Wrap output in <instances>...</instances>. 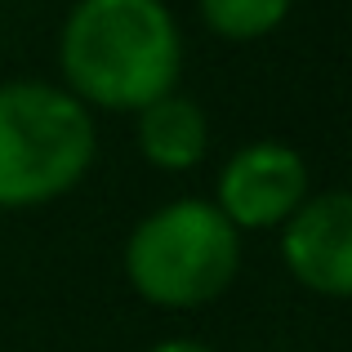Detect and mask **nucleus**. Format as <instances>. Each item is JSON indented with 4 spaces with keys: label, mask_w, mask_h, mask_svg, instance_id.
Wrapping results in <instances>:
<instances>
[{
    "label": "nucleus",
    "mask_w": 352,
    "mask_h": 352,
    "mask_svg": "<svg viewBox=\"0 0 352 352\" xmlns=\"http://www.w3.org/2000/svg\"><path fill=\"white\" fill-rule=\"evenodd\" d=\"M58 63L85 107L138 112L174 89L183 36L165 0H76L58 36Z\"/></svg>",
    "instance_id": "obj_1"
},
{
    "label": "nucleus",
    "mask_w": 352,
    "mask_h": 352,
    "mask_svg": "<svg viewBox=\"0 0 352 352\" xmlns=\"http://www.w3.org/2000/svg\"><path fill=\"white\" fill-rule=\"evenodd\" d=\"M98 129L72 89L0 85V210H32L72 192L94 165Z\"/></svg>",
    "instance_id": "obj_2"
},
{
    "label": "nucleus",
    "mask_w": 352,
    "mask_h": 352,
    "mask_svg": "<svg viewBox=\"0 0 352 352\" xmlns=\"http://www.w3.org/2000/svg\"><path fill=\"white\" fill-rule=\"evenodd\" d=\"M241 272V232L214 201L183 197L138 219L125 241V281L152 308H206Z\"/></svg>",
    "instance_id": "obj_3"
},
{
    "label": "nucleus",
    "mask_w": 352,
    "mask_h": 352,
    "mask_svg": "<svg viewBox=\"0 0 352 352\" xmlns=\"http://www.w3.org/2000/svg\"><path fill=\"white\" fill-rule=\"evenodd\" d=\"M308 197V165L290 143L258 138L228 156L219 174V201L223 219L236 232H263L281 228Z\"/></svg>",
    "instance_id": "obj_4"
},
{
    "label": "nucleus",
    "mask_w": 352,
    "mask_h": 352,
    "mask_svg": "<svg viewBox=\"0 0 352 352\" xmlns=\"http://www.w3.org/2000/svg\"><path fill=\"white\" fill-rule=\"evenodd\" d=\"M281 258L303 290L321 299L352 294V197L317 192L281 223Z\"/></svg>",
    "instance_id": "obj_5"
},
{
    "label": "nucleus",
    "mask_w": 352,
    "mask_h": 352,
    "mask_svg": "<svg viewBox=\"0 0 352 352\" xmlns=\"http://www.w3.org/2000/svg\"><path fill=\"white\" fill-rule=\"evenodd\" d=\"M138 152L156 170H170V174L201 165L210 152V120L201 112V103L179 94V89L143 103L138 107Z\"/></svg>",
    "instance_id": "obj_6"
},
{
    "label": "nucleus",
    "mask_w": 352,
    "mask_h": 352,
    "mask_svg": "<svg viewBox=\"0 0 352 352\" xmlns=\"http://www.w3.org/2000/svg\"><path fill=\"white\" fill-rule=\"evenodd\" d=\"M294 0H201V18L223 41H258L285 23Z\"/></svg>",
    "instance_id": "obj_7"
},
{
    "label": "nucleus",
    "mask_w": 352,
    "mask_h": 352,
    "mask_svg": "<svg viewBox=\"0 0 352 352\" xmlns=\"http://www.w3.org/2000/svg\"><path fill=\"white\" fill-rule=\"evenodd\" d=\"M147 352H214V348L201 344V339H161V344H152Z\"/></svg>",
    "instance_id": "obj_8"
}]
</instances>
